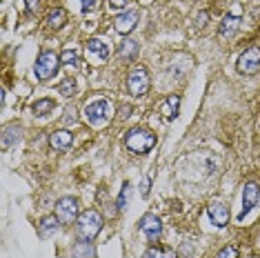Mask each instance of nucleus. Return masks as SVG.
Here are the masks:
<instances>
[{
  "instance_id": "1",
  "label": "nucleus",
  "mask_w": 260,
  "mask_h": 258,
  "mask_svg": "<svg viewBox=\"0 0 260 258\" xmlns=\"http://www.w3.org/2000/svg\"><path fill=\"white\" fill-rule=\"evenodd\" d=\"M125 145L134 154H149L156 145V134L147 127H132L125 134Z\"/></svg>"
},
{
  "instance_id": "2",
  "label": "nucleus",
  "mask_w": 260,
  "mask_h": 258,
  "mask_svg": "<svg viewBox=\"0 0 260 258\" xmlns=\"http://www.w3.org/2000/svg\"><path fill=\"white\" fill-rule=\"evenodd\" d=\"M76 225H78V236L80 238L93 240V238L98 236V232L103 230V216H100L96 209H87L85 214L78 216Z\"/></svg>"
},
{
  "instance_id": "3",
  "label": "nucleus",
  "mask_w": 260,
  "mask_h": 258,
  "mask_svg": "<svg viewBox=\"0 0 260 258\" xmlns=\"http://www.w3.org/2000/svg\"><path fill=\"white\" fill-rule=\"evenodd\" d=\"M149 72L147 67H134L132 72L127 76V91L132 93L134 98H143L147 91H149Z\"/></svg>"
},
{
  "instance_id": "4",
  "label": "nucleus",
  "mask_w": 260,
  "mask_h": 258,
  "mask_svg": "<svg viewBox=\"0 0 260 258\" xmlns=\"http://www.w3.org/2000/svg\"><path fill=\"white\" fill-rule=\"evenodd\" d=\"M58 67H60V58H58L54 51H43V54L38 56L36 64H34V74H36L38 80H49L56 76Z\"/></svg>"
},
{
  "instance_id": "5",
  "label": "nucleus",
  "mask_w": 260,
  "mask_h": 258,
  "mask_svg": "<svg viewBox=\"0 0 260 258\" xmlns=\"http://www.w3.org/2000/svg\"><path fill=\"white\" fill-rule=\"evenodd\" d=\"M56 216L62 225H69V222H76L78 220V201L74 196H64L56 203Z\"/></svg>"
},
{
  "instance_id": "6",
  "label": "nucleus",
  "mask_w": 260,
  "mask_h": 258,
  "mask_svg": "<svg viewBox=\"0 0 260 258\" xmlns=\"http://www.w3.org/2000/svg\"><path fill=\"white\" fill-rule=\"evenodd\" d=\"M236 67H238L240 74H256L260 69V49L258 47H249V49L242 51V56L238 58V62H236Z\"/></svg>"
},
{
  "instance_id": "7",
  "label": "nucleus",
  "mask_w": 260,
  "mask_h": 258,
  "mask_svg": "<svg viewBox=\"0 0 260 258\" xmlns=\"http://www.w3.org/2000/svg\"><path fill=\"white\" fill-rule=\"evenodd\" d=\"M109 109H111L109 101L98 98V101H91L89 105H85V118H87V122H91V125H98V122H103L107 118Z\"/></svg>"
},
{
  "instance_id": "8",
  "label": "nucleus",
  "mask_w": 260,
  "mask_h": 258,
  "mask_svg": "<svg viewBox=\"0 0 260 258\" xmlns=\"http://www.w3.org/2000/svg\"><path fill=\"white\" fill-rule=\"evenodd\" d=\"M258 201H260V187H258V183H245V189H242V212H240L238 218L240 220L247 218V214L256 207Z\"/></svg>"
},
{
  "instance_id": "9",
  "label": "nucleus",
  "mask_w": 260,
  "mask_h": 258,
  "mask_svg": "<svg viewBox=\"0 0 260 258\" xmlns=\"http://www.w3.org/2000/svg\"><path fill=\"white\" fill-rule=\"evenodd\" d=\"M140 232L145 234L147 240H151V243H156L158 238H160V232H162V225H160V218L153 214H147L143 216V220H140Z\"/></svg>"
},
{
  "instance_id": "10",
  "label": "nucleus",
  "mask_w": 260,
  "mask_h": 258,
  "mask_svg": "<svg viewBox=\"0 0 260 258\" xmlns=\"http://www.w3.org/2000/svg\"><path fill=\"white\" fill-rule=\"evenodd\" d=\"M136 25H138V11L136 9H129V11H122L120 16L114 20V27H116V31L118 34H132Z\"/></svg>"
},
{
  "instance_id": "11",
  "label": "nucleus",
  "mask_w": 260,
  "mask_h": 258,
  "mask_svg": "<svg viewBox=\"0 0 260 258\" xmlns=\"http://www.w3.org/2000/svg\"><path fill=\"white\" fill-rule=\"evenodd\" d=\"M207 214H209V220L216 227H224L229 222V209L224 207L222 201H211L207 205Z\"/></svg>"
},
{
  "instance_id": "12",
  "label": "nucleus",
  "mask_w": 260,
  "mask_h": 258,
  "mask_svg": "<svg viewBox=\"0 0 260 258\" xmlns=\"http://www.w3.org/2000/svg\"><path fill=\"white\" fill-rule=\"evenodd\" d=\"M87 54L93 56L98 62H107L111 49H109V45L105 43L103 38H89V43H87Z\"/></svg>"
},
{
  "instance_id": "13",
  "label": "nucleus",
  "mask_w": 260,
  "mask_h": 258,
  "mask_svg": "<svg viewBox=\"0 0 260 258\" xmlns=\"http://www.w3.org/2000/svg\"><path fill=\"white\" fill-rule=\"evenodd\" d=\"M72 143H74V136H72L69 129H58V132H54L51 138H49V145L56 151H67L69 147H72Z\"/></svg>"
},
{
  "instance_id": "14",
  "label": "nucleus",
  "mask_w": 260,
  "mask_h": 258,
  "mask_svg": "<svg viewBox=\"0 0 260 258\" xmlns=\"http://www.w3.org/2000/svg\"><path fill=\"white\" fill-rule=\"evenodd\" d=\"M178 107H180V96L178 93H171V96H167L160 103V114L167 120H174L176 116H178Z\"/></svg>"
},
{
  "instance_id": "15",
  "label": "nucleus",
  "mask_w": 260,
  "mask_h": 258,
  "mask_svg": "<svg viewBox=\"0 0 260 258\" xmlns=\"http://www.w3.org/2000/svg\"><path fill=\"white\" fill-rule=\"evenodd\" d=\"M60 225L62 222L58 220V216H45V218H40V225H38V234L43 238H49V236H54V234L60 230Z\"/></svg>"
},
{
  "instance_id": "16",
  "label": "nucleus",
  "mask_w": 260,
  "mask_h": 258,
  "mask_svg": "<svg viewBox=\"0 0 260 258\" xmlns=\"http://www.w3.org/2000/svg\"><path fill=\"white\" fill-rule=\"evenodd\" d=\"M238 27H240V9L222 20V25H220V38H232L234 34L238 31Z\"/></svg>"
},
{
  "instance_id": "17",
  "label": "nucleus",
  "mask_w": 260,
  "mask_h": 258,
  "mask_svg": "<svg viewBox=\"0 0 260 258\" xmlns=\"http://www.w3.org/2000/svg\"><path fill=\"white\" fill-rule=\"evenodd\" d=\"M72 254H74V258H96V247H93L91 240L78 238V243L74 245Z\"/></svg>"
},
{
  "instance_id": "18",
  "label": "nucleus",
  "mask_w": 260,
  "mask_h": 258,
  "mask_svg": "<svg viewBox=\"0 0 260 258\" xmlns=\"http://www.w3.org/2000/svg\"><path fill=\"white\" fill-rule=\"evenodd\" d=\"M64 22H67V11L64 9H51L49 14H47V25H49L51 29H62Z\"/></svg>"
},
{
  "instance_id": "19",
  "label": "nucleus",
  "mask_w": 260,
  "mask_h": 258,
  "mask_svg": "<svg viewBox=\"0 0 260 258\" xmlns=\"http://www.w3.org/2000/svg\"><path fill=\"white\" fill-rule=\"evenodd\" d=\"M20 136H22V132H20L18 125H11V127L5 129V134H3V145H5V149L14 147V145L20 140Z\"/></svg>"
},
{
  "instance_id": "20",
  "label": "nucleus",
  "mask_w": 260,
  "mask_h": 258,
  "mask_svg": "<svg viewBox=\"0 0 260 258\" xmlns=\"http://www.w3.org/2000/svg\"><path fill=\"white\" fill-rule=\"evenodd\" d=\"M143 258H178V256H176V251H174V249H169V247L151 245V247L145 251V256H143Z\"/></svg>"
},
{
  "instance_id": "21",
  "label": "nucleus",
  "mask_w": 260,
  "mask_h": 258,
  "mask_svg": "<svg viewBox=\"0 0 260 258\" xmlns=\"http://www.w3.org/2000/svg\"><path fill=\"white\" fill-rule=\"evenodd\" d=\"M138 56V43L132 38H125L120 45V58H125V60H134V58Z\"/></svg>"
},
{
  "instance_id": "22",
  "label": "nucleus",
  "mask_w": 260,
  "mask_h": 258,
  "mask_svg": "<svg viewBox=\"0 0 260 258\" xmlns=\"http://www.w3.org/2000/svg\"><path fill=\"white\" fill-rule=\"evenodd\" d=\"M54 107H56L54 101H49V98H43V101H36V103L31 105V111L36 116H47Z\"/></svg>"
},
{
  "instance_id": "23",
  "label": "nucleus",
  "mask_w": 260,
  "mask_h": 258,
  "mask_svg": "<svg viewBox=\"0 0 260 258\" xmlns=\"http://www.w3.org/2000/svg\"><path fill=\"white\" fill-rule=\"evenodd\" d=\"M58 91H60L64 98H72V96H76V80H74V78H69V76H67V78H64L62 83L58 85Z\"/></svg>"
},
{
  "instance_id": "24",
  "label": "nucleus",
  "mask_w": 260,
  "mask_h": 258,
  "mask_svg": "<svg viewBox=\"0 0 260 258\" xmlns=\"http://www.w3.org/2000/svg\"><path fill=\"white\" fill-rule=\"evenodd\" d=\"M129 196H132V185L125 183V185H122L120 196H118V209H120V212H125V209H127V205H129Z\"/></svg>"
},
{
  "instance_id": "25",
  "label": "nucleus",
  "mask_w": 260,
  "mask_h": 258,
  "mask_svg": "<svg viewBox=\"0 0 260 258\" xmlns=\"http://www.w3.org/2000/svg\"><path fill=\"white\" fill-rule=\"evenodd\" d=\"M60 62L67 64V67H78V60H76V51L74 49H64L60 54Z\"/></svg>"
},
{
  "instance_id": "26",
  "label": "nucleus",
  "mask_w": 260,
  "mask_h": 258,
  "mask_svg": "<svg viewBox=\"0 0 260 258\" xmlns=\"http://www.w3.org/2000/svg\"><path fill=\"white\" fill-rule=\"evenodd\" d=\"M216 258H238V249H236L234 245H229V247L220 249V254H218Z\"/></svg>"
},
{
  "instance_id": "27",
  "label": "nucleus",
  "mask_w": 260,
  "mask_h": 258,
  "mask_svg": "<svg viewBox=\"0 0 260 258\" xmlns=\"http://www.w3.org/2000/svg\"><path fill=\"white\" fill-rule=\"evenodd\" d=\"M149 189H151V174L147 176V178L143 180V187H140V194H143V196H147V194H149Z\"/></svg>"
},
{
  "instance_id": "28",
  "label": "nucleus",
  "mask_w": 260,
  "mask_h": 258,
  "mask_svg": "<svg viewBox=\"0 0 260 258\" xmlns=\"http://www.w3.org/2000/svg\"><path fill=\"white\" fill-rule=\"evenodd\" d=\"M127 5V0H109V7L111 9H122Z\"/></svg>"
},
{
  "instance_id": "29",
  "label": "nucleus",
  "mask_w": 260,
  "mask_h": 258,
  "mask_svg": "<svg viewBox=\"0 0 260 258\" xmlns=\"http://www.w3.org/2000/svg\"><path fill=\"white\" fill-rule=\"evenodd\" d=\"M38 3H40V0H25V5H27L29 11H36L38 9Z\"/></svg>"
},
{
  "instance_id": "30",
  "label": "nucleus",
  "mask_w": 260,
  "mask_h": 258,
  "mask_svg": "<svg viewBox=\"0 0 260 258\" xmlns=\"http://www.w3.org/2000/svg\"><path fill=\"white\" fill-rule=\"evenodd\" d=\"M80 3H82V9H91L93 7V5H96V0H80Z\"/></svg>"
},
{
  "instance_id": "31",
  "label": "nucleus",
  "mask_w": 260,
  "mask_h": 258,
  "mask_svg": "<svg viewBox=\"0 0 260 258\" xmlns=\"http://www.w3.org/2000/svg\"><path fill=\"white\" fill-rule=\"evenodd\" d=\"M72 111H74V109H67V114H64V122H67V120H69V122H74V120H76V116L72 114Z\"/></svg>"
},
{
  "instance_id": "32",
  "label": "nucleus",
  "mask_w": 260,
  "mask_h": 258,
  "mask_svg": "<svg viewBox=\"0 0 260 258\" xmlns=\"http://www.w3.org/2000/svg\"><path fill=\"white\" fill-rule=\"evenodd\" d=\"M127 116H129V107L125 105V107L120 109V114H118V118H127Z\"/></svg>"
}]
</instances>
